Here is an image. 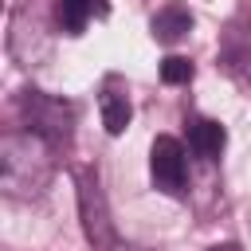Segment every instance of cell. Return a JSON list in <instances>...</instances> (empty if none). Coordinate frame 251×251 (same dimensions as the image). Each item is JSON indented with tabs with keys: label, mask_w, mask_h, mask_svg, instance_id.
I'll list each match as a JSON object with an SVG mask.
<instances>
[{
	"label": "cell",
	"mask_w": 251,
	"mask_h": 251,
	"mask_svg": "<svg viewBox=\"0 0 251 251\" xmlns=\"http://www.w3.org/2000/svg\"><path fill=\"white\" fill-rule=\"evenodd\" d=\"M20 110H24L27 129H31L35 137L51 141V145L67 141L71 129H75V106L63 102V98H51V94H43V90H24V94H20Z\"/></svg>",
	"instance_id": "cell-2"
},
{
	"label": "cell",
	"mask_w": 251,
	"mask_h": 251,
	"mask_svg": "<svg viewBox=\"0 0 251 251\" xmlns=\"http://www.w3.org/2000/svg\"><path fill=\"white\" fill-rule=\"evenodd\" d=\"M98 110H102V126H106L110 137L126 133V126H129V118H133V106H129V90L122 86L118 75L106 78V86H102V94H98Z\"/></svg>",
	"instance_id": "cell-5"
},
{
	"label": "cell",
	"mask_w": 251,
	"mask_h": 251,
	"mask_svg": "<svg viewBox=\"0 0 251 251\" xmlns=\"http://www.w3.org/2000/svg\"><path fill=\"white\" fill-rule=\"evenodd\" d=\"M227 145V129L216 118H188V149L200 161H216Z\"/></svg>",
	"instance_id": "cell-7"
},
{
	"label": "cell",
	"mask_w": 251,
	"mask_h": 251,
	"mask_svg": "<svg viewBox=\"0 0 251 251\" xmlns=\"http://www.w3.org/2000/svg\"><path fill=\"white\" fill-rule=\"evenodd\" d=\"M192 75H196V67H192V59H184V55H169L165 63H161V78L165 82H192Z\"/></svg>",
	"instance_id": "cell-9"
},
{
	"label": "cell",
	"mask_w": 251,
	"mask_h": 251,
	"mask_svg": "<svg viewBox=\"0 0 251 251\" xmlns=\"http://www.w3.org/2000/svg\"><path fill=\"white\" fill-rule=\"evenodd\" d=\"M75 180H78V212H82L86 239H90L94 247L110 251V247L118 243V235H114V220H110L106 196H102V188H98V176H94L90 169H78Z\"/></svg>",
	"instance_id": "cell-3"
},
{
	"label": "cell",
	"mask_w": 251,
	"mask_h": 251,
	"mask_svg": "<svg viewBox=\"0 0 251 251\" xmlns=\"http://www.w3.org/2000/svg\"><path fill=\"white\" fill-rule=\"evenodd\" d=\"M110 12V0H55V20L67 35H82L90 20H102Z\"/></svg>",
	"instance_id": "cell-6"
},
{
	"label": "cell",
	"mask_w": 251,
	"mask_h": 251,
	"mask_svg": "<svg viewBox=\"0 0 251 251\" xmlns=\"http://www.w3.org/2000/svg\"><path fill=\"white\" fill-rule=\"evenodd\" d=\"M208 251H243L239 243H216V247H208Z\"/></svg>",
	"instance_id": "cell-10"
},
{
	"label": "cell",
	"mask_w": 251,
	"mask_h": 251,
	"mask_svg": "<svg viewBox=\"0 0 251 251\" xmlns=\"http://www.w3.org/2000/svg\"><path fill=\"white\" fill-rule=\"evenodd\" d=\"M149 31H153L157 43L173 47L176 39H184V35L192 31V12H188L184 4H165V8L149 20Z\"/></svg>",
	"instance_id": "cell-8"
},
{
	"label": "cell",
	"mask_w": 251,
	"mask_h": 251,
	"mask_svg": "<svg viewBox=\"0 0 251 251\" xmlns=\"http://www.w3.org/2000/svg\"><path fill=\"white\" fill-rule=\"evenodd\" d=\"M51 141L24 133H4L0 141V188L12 200H31L51 184Z\"/></svg>",
	"instance_id": "cell-1"
},
{
	"label": "cell",
	"mask_w": 251,
	"mask_h": 251,
	"mask_svg": "<svg viewBox=\"0 0 251 251\" xmlns=\"http://www.w3.org/2000/svg\"><path fill=\"white\" fill-rule=\"evenodd\" d=\"M149 176L153 188L165 196H184L188 188V161H184V145L169 133H161L149 149Z\"/></svg>",
	"instance_id": "cell-4"
}]
</instances>
